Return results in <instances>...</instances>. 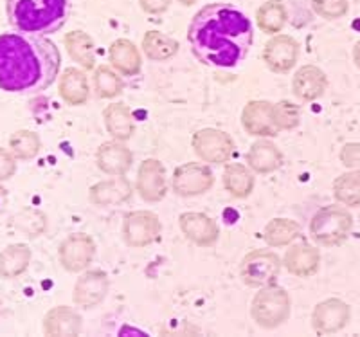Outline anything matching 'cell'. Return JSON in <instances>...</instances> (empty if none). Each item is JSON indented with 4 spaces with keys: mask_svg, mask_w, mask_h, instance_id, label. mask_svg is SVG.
Masks as SVG:
<instances>
[{
    "mask_svg": "<svg viewBox=\"0 0 360 337\" xmlns=\"http://www.w3.org/2000/svg\"><path fill=\"white\" fill-rule=\"evenodd\" d=\"M62 54L56 44L41 34H0V91L33 94L56 80Z\"/></svg>",
    "mask_w": 360,
    "mask_h": 337,
    "instance_id": "7a4b0ae2",
    "label": "cell"
},
{
    "mask_svg": "<svg viewBox=\"0 0 360 337\" xmlns=\"http://www.w3.org/2000/svg\"><path fill=\"white\" fill-rule=\"evenodd\" d=\"M31 262V249L24 243H11L0 253V276L6 280L18 278Z\"/></svg>",
    "mask_w": 360,
    "mask_h": 337,
    "instance_id": "83f0119b",
    "label": "cell"
},
{
    "mask_svg": "<svg viewBox=\"0 0 360 337\" xmlns=\"http://www.w3.org/2000/svg\"><path fill=\"white\" fill-rule=\"evenodd\" d=\"M191 53L204 65L229 69L243 62L252 47V24L245 13L229 4L204 6L188 29Z\"/></svg>",
    "mask_w": 360,
    "mask_h": 337,
    "instance_id": "6da1fadb",
    "label": "cell"
},
{
    "mask_svg": "<svg viewBox=\"0 0 360 337\" xmlns=\"http://www.w3.org/2000/svg\"><path fill=\"white\" fill-rule=\"evenodd\" d=\"M96 256V242L86 233L69 234L58 249L62 267L69 272H83Z\"/></svg>",
    "mask_w": 360,
    "mask_h": 337,
    "instance_id": "8fae6325",
    "label": "cell"
},
{
    "mask_svg": "<svg viewBox=\"0 0 360 337\" xmlns=\"http://www.w3.org/2000/svg\"><path fill=\"white\" fill-rule=\"evenodd\" d=\"M160 231H162V226H160L159 217L148 210L128 213L123 220V227H121L124 243L134 249L152 246L153 242L159 240Z\"/></svg>",
    "mask_w": 360,
    "mask_h": 337,
    "instance_id": "ba28073f",
    "label": "cell"
},
{
    "mask_svg": "<svg viewBox=\"0 0 360 337\" xmlns=\"http://www.w3.org/2000/svg\"><path fill=\"white\" fill-rule=\"evenodd\" d=\"M17 173V157L6 148H0V182L9 181Z\"/></svg>",
    "mask_w": 360,
    "mask_h": 337,
    "instance_id": "f35d334b",
    "label": "cell"
},
{
    "mask_svg": "<svg viewBox=\"0 0 360 337\" xmlns=\"http://www.w3.org/2000/svg\"><path fill=\"white\" fill-rule=\"evenodd\" d=\"M281 258L270 249H254L243 256L240 263V276L243 284L249 287L259 288L265 285L276 284L281 272Z\"/></svg>",
    "mask_w": 360,
    "mask_h": 337,
    "instance_id": "8992f818",
    "label": "cell"
},
{
    "mask_svg": "<svg viewBox=\"0 0 360 337\" xmlns=\"http://www.w3.org/2000/svg\"><path fill=\"white\" fill-rule=\"evenodd\" d=\"M103 121L105 128L114 139L127 141L134 136L135 121L131 110L124 103H112L103 110Z\"/></svg>",
    "mask_w": 360,
    "mask_h": 337,
    "instance_id": "484cf974",
    "label": "cell"
},
{
    "mask_svg": "<svg viewBox=\"0 0 360 337\" xmlns=\"http://www.w3.org/2000/svg\"><path fill=\"white\" fill-rule=\"evenodd\" d=\"M301 236V226L292 218H272L263 231V240L270 247H287Z\"/></svg>",
    "mask_w": 360,
    "mask_h": 337,
    "instance_id": "f1b7e54d",
    "label": "cell"
},
{
    "mask_svg": "<svg viewBox=\"0 0 360 337\" xmlns=\"http://www.w3.org/2000/svg\"><path fill=\"white\" fill-rule=\"evenodd\" d=\"M250 317L258 326L274 330L285 325L290 317V296L276 284L259 287L250 303Z\"/></svg>",
    "mask_w": 360,
    "mask_h": 337,
    "instance_id": "5b68a950",
    "label": "cell"
},
{
    "mask_svg": "<svg viewBox=\"0 0 360 337\" xmlns=\"http://www.w3.org/2000/svg\"><path fill=\"white\" fill-rule=\"evenodd\" d=\"M328 78L324 70L315 65H304L292 78V92L301 101H315L326 92Z\"/></svg>",
    "mask_w": 360,
    "mask_h": 337,
    "instance_id": "ffe728a7",
    "label": "cell"
},
{
    "mask_svg": "<svg viewBox=\"0 0 360 337\" xmlns=\"http://www.w3.org/2000/svg\"><path fill=\"white\" fill-rule=\"evenodd\" d=\"M256 179L254 172L242 163H231L224 170V188L234 198H247L252 193Z\"/></svg>",
    "mask_w": 360,
    "mask_h": 337,
    "instance_id": "4316f807",
    "label": "cell"
},
{
    "mask_svg": "<svg viewBox=\"0 0 360 337\" xmlns=\"http://www.w3.org/2000/svg\"><path fill=\"white\" fill-rule=\"evenodd\" d=\"M274 123L276 127L281 130H294L295 127L301 121V108L295 103L288 101V99H283V101H278L274 103Z\"/></svg>",
    "mask_w": 360,
    "mask_h": 337,
    "instance_id": "d590c367",
    "label": "cell"
},
{
    "mask_svg": "<svg viewBox=\"0 0 360 337\" xmlns=\"http://www.w3.org/2000/svg\"><path fill=\"white\" fill-rule=\"evenodd\" d=\"M131 163H134V153L124 144V141H107L99 144L96 152V165L107 175H124L131 168Z\"/></svg>",
    "mask_w": 360,
    "mask_h": 337,
    "instance_id": "ac0fdd59",
    "label": "cell"
},
{
    "mask_svg": "<svg viewBox=\"0 0 360 337\" xmlns=\"http://www.w3.org/2000/svg\"><path fill=\"white\" fill-rule=\"evenodd\" d=\"M143 51L152 62H166L179 53V42L160 31H148L143 38Z\"/></svg>",
    "mask_w": 360,
    "mask_h": 337,
    "instance_id": "4dcf8cb0",
    "label": "cell"
},
{
    "mask_svg": "<svg viewBox=\"0 0 360 337\" xmlns=\"http://www.w3.org/2000/svg\"><path fill=\"white\" fill-rule=\"evenodd\" d=\"M6 206H8V189L4 186H0V215L4 213Z\"/></svg>",
    "mask_w": 360,
    "mask_h": 337,
    "instance_id": "60d3db41",
    "label": "cell"
},
{
    "mask_svg": "<svg viewBox=\"0 0 360 337\" xmlns=\"http://www.w3.org/2000/svg\"><path fill=\"white\" fill-rule=\"evenodd\" d=\"M179 227L189 242L200 247L214 246L220 236V229L213 218L198 211H186L180 215Z\"/></svg>",
    "mask_w": 360,
    "mask_h": 337,
    "instance_id": "2e32d148",
    "label": "cell"
},
{
    "mask_svg": "<svg viewBox=\"0 0 360 337\" xmlns=\"http://www.w3.org/2000/svg\"><path fill=\"white\" fill-rule=\"evenodd\" d=\"M70 0H6L13 27L27 34H51L65 25Z\"/></svg>",
    "mask_w": 360,
    "mask_h": 337,
    "instance_id": "3957f363",
    "label": "cell"
},
{
    "mask_svg": "<svg viewBox=\"0 0 360 337\" xmlns=\"http://www.w3.org/2000/svg\"><path fill=\"white\" fill-rule=\"evenodd\" d=\"M137 193L144 202H160L168 193L166 168L159 159H144L137 170Z\"/></svg>",
    "mask_w": 360,
    "mask_h": 337,
    "instance_id": "4fadbf2b",
    "label": "cell"
},
{
    "mask_svg": "<svg viewBox=\"0 0 360 337\" xmlns=\"http://www.w3.org/2000/svg\"><path fill=\"white\" fill-rule=\"evenodd\" d=\"M0 312H2V301H0Z\"/></svg>",
    "mask_w": 360,
    "mask_h": 337,
    "instance_id": "ee69618b",
    "label": "cell"
},
{
    "mask_svg": "<svg viewBox=\"0 0 360 337\" xmlns=\"http://www.w3.org/2000/svg\"><path fill=\"white\" fill-rule=\"evenodd\" d=\"M245 160L254 173H272L283 166V153L278 144L269 141V137H263L252 143Z\"/></svg>",
    "mask_w": 360,
    "mask_h": 337,
    "instance_id": "603a6c76",
    "label": "cell"
},
{
    "mask_svg": "<svg viewBox=\"0 0 360 337\" xmlns=\"http://www.w3.org/2000/svg\"><path fill=\"white\" fill-rule=\"evenodd\" d=\"M180 4L182 6H186V8H189V6H193V4H197L198 0H179Z\"/></svg>",
    "mask_w": 360,
    "mask_h": 337,
    "instance_id": "7bdbcfd3",
    "label": "cell"
},
{
    "mask_svg": "<svg viewBox=\"0 0 360 337\" xmlns=\"http://www.w3.org/2000/svg\"><path fill=\"white\" fill-rule=\"evenodd\" d=\"M333 197L346 208L360 206V173L355 170L342 173L333 181Z\"/></svg>",
    "mask_w": 360,
    "mask_h": 337,
    "instance_id": "1f68e13d",
    "label": "cell"
},
{
    "mask_svg": "<svg viewBox=\"0 0 360 337\" xmlns=\"http://www.w3.org/2000/svg\"><path fill=\"white\" fill-rule=\"evenodd\" d=\"M191 146L198 159L209 163V165H225L233 159L234 152H236L233 137L218 128H202V130L195 132Z\"/></svg>",
    "mask_w": 360,
    "mask_h": 337,
    "instance_id": "52a82bcc",
    "label": "cell"
},
{
    "mask_svg": "<svg viewBox=\"0 0 360 337\" xmlns=\"http://www.w3.org/2000/svg\"><path fill=\"white\" fill-rule=\"evenodd\" d=\"M283 265L297 278H310L319 271L321 251L308 242H295L285 253Z\"/></svg>",
    "mask_w": 360,
    "mask_h": 337,
    "instance_id": "e0dca14e",
    "label": "cell"
},
{
    "mask_svg": "<svg viewBox=\"0 0 360 337\" xmlns=\"http://www.w3.org/2000/svg\"><path fill=\"white\" fill-rule=\"evenodd\" d=\"M299 58V42L288 34H276L266 42L263 49V62L272 72L287 75L295 67Z\"/></svg>",
    "mask_w": 360,
    "mask_h": 337,
    "instance_id": "5bb4252c",
    "label": "cell"
},
{
    "mask_svg": "<svg viewBox=\"0 0 360 337\" xmlns=\"http://www.w3.org/2000/svg\"><path fill=\"white\" fill-rule=\"evenodd\" d=\"M274 103L265 99H254L243 107L242 125L247 134L256 137H274L279 134V128L274 123Z\"/></svg>",
    "mask_w": 360,
    "mask_h": 337,
    "instance_id": "9a60e30c",
    "label": "cell"
},
{
    "mask_svg": "<svg viewBox=\"0 0 360 337\" xmlns=\"http://www.w3.org/2000/svg\"><path fill=\"white\" fill-rule=\"evenodd\" d=\"M94 91L103 99L117 98L123 92V80L110 67L99 65L94 69Z\"/></svg>",
    "mask_w": 360,
    "mask_h": 337,
    "instance_id": "836d02e7",
    "label": "cell"
},
{
    "mask_svg": "<svg viewBox=\"0 0 360 337\" xmlns=\"http://www.w3.org/2000/svg\"><path fill=\"white\" fill-rule=\"evenodd\" d=\"M352 319V307L339 298L319 301L311 310V329L319 336H332L346 329Z\"/></svg>",
    "mask_w": 360,
    "mask_h": 337,
    "instance_id": "30bf717a",
    "label": "cell"
},
{
    "mask_svg": "<svg viewBox=\"0 0 360 337\" xmlns=\"http://www.w3.org/2000/svg\"><path fill=\"white\" fill-rule=\"evenodd\" d=\"M58 92H60V98L70 107L85 105L90 98L89 78H86L85 70L78 69V67H69L63 70V75L60 76V83H58Z\"/></svg>",
    "mask_w": 360,
    "mask_h": 337,
    "instance_id": "7402d4cb",
    "label": "cell"
},
{
    "mask_svg": "<svg viewBox=\"0 0 360 337\" xmlns=\"http://www.w3.org/2000/svg\"><path fill=\"white\" fill-rule=\"evenodd\" d=\"M65 49L74 62L79 63L85 70L94 69L96 63V44L94 38L82 29H74L69 31L63 38Z\"/></svg>",
    "mask_w": 360,
    "mask_h": 337,
    "instance_id": "d4e9b609",
    "label": "cell"
},
{
    "mask_svg": "<svg viewBox=\"0 0 360 337\" xmlns=\"http://www.w3.org/2000/svg\"><path fill=\"white\" fill-rule=\"evenodd\" d=\"M13 224H15V227H17L18 231L25 233V236H29V239H37V236H40V234L44 233L45 227H47V218H45V215L40 213V211L27 210L13 218Z\"/></svg>",
    "mask_w": 360,
    "mask_h": 337,
    "instance_id": "e575fe53",
    "label": "cell"
},
{
    "mask_svg": "<svg viewBox=\"0 0 360 337\" xmlns=\"http://www.w3.org/2000/svg\"><path fill=\"white\" fill-rule=\"evenodd\" d=\"M214 184V173L205 163H186L173 172L172 188L179 197H198Z\"/></svg>",
    "mask_w": 360,
    "mask_h": 337,
    "instance_id": "9c48e42d",
    "label": "cell"
},
{
    "mask_svg": "<svg viewBox=\"0 0 360 337\" xmlns=\"http://www.w3.org/2000/svg\"><path fill=\"white\" fill-rule=\"evenodd\" d=\"M310 239L317 246L335 247L348 239L353 229V215L339 202L321 208L310 220Z\"/></svg>",
    "mask_w": 360,
    "mask_h": 337,
    "instance_id": "277c9868",
    "label": "cell"
},
{
    "mask_svg": "<svg viewBox=\"0 0 360 337\" xmlns=\"http://www.w3.org/2000/svg\"><path fill=\"white\" fill-rule=\"evenodd\" d=\"M134 189H131L130 181L123 175H112V179L96 182L89 189V201L99 208L117 206L123 202L130 201Z\"/></svg>",
    "mask_w": 360,
    "mask_h": 337,
    "instance_id": "d6986e66",
    "label": "cell"
},
{
    "mask_svg": "<svg viewBox=\"0 0 360 337\" xmlns=\"http://www.w3.org/2000/svg\"><path fill=\"white\" fill-rule=\"evenodd\" d=\"M353 63H355L360 70V40L356 42L355 47H353Z\"/></svg>",
    "mask_w": 360,
    "mask_h": 337,
    "instance_id": "b9f144b4",
    "label": "cell"
},
{
    "mask_svg": "<svg viewBox=\"0 0 360 337\" xmlns=\"http://www.w3.org/2000/svg\"><path fill=\"white\" fill-rule=\"evenodd\" d=\"M41 141L37 132L18 130L9 139V150L20 160H31L40 153Z\"/></svg>",
    "mask_w": 360,
    "mask_h": 337,
    "instance_id": "d6a6232c",
    "label": "cell"
},
{
    "mask_svg": "<svg viewBox=\"0 0 360 337\" xmlns=\"http://www.w3.org/2000/svg\"><path fill=\"white\" fill-rule=\"evenodd\" d=\"M311 9L324 20H339L349 9L348 0H311Z\"/></svg>",
    "mask_w": 360,
    "mask_h": 337,
    "instance_id": "8d00e7d4",
    "label": "cell"
},
{
    "mask_svg": "<svg viewBox=\"0 0 360 337\" xmlns=\"http://www.w3.org/2000/svg\"><path fill=\"white\" fill-rule=\"evenodd\" d=\"M82 332V316L72 307H54L44 317V333L53 337H72Z\"/></svg>",
    "mask_w": 360,
    "mask_h": 337,
    "instance_id": "44dd1931",
    "label": "cell"
},
{
    "mask_svg": "<svg viewBox=\"0 0 360 337\" xmlns=\"http://www.w3.org/2000/svg\"><path fill=\"white\" fill-rule=\"evenodd\" d=\"M339 159L348 170L360 173V143H346L340 148Z\"/></svg>",
    "mask_w": 360,
    "mask_h": 337,
    "instance_id": "74e56055",
    "label": "cell"
},
{
    "mask_svg": "<svg viewBox=\"0 0 360 337\" xmlns=\"http://www.w3.org/2000/svg\"><path fill=\"white\" fill-rule=\"evenodd\" d=\"M288 13L287 6L283 0H266L256 11V22L258 27L266 34L281 33L285 24H287Z\"/></svg>",
    "mask_w": 360,
    "mask_h": 337,
    "instance_id": "f546056e",
    "label": "cell"
},
{
    "mask_svg": "<svg viewBox=\"0 0 360 337\" xmlns=\"http://www.w3.org/2000/svg\"><path fill=\"white\" fill-rule=\"evenodd\" d=\"M108 288H110V280L108 274L101 269H90L79 274L72 291V301L79 309H94L103 303L107 298Z\"/></svg>",
    "mask_w": 360,
    "mask_h": 337,
    "instance_id": "7c38bea8",
    "label": "cell"
},
{
    "mask_svg": "<svg viewBox=\"0 0 360 337\" xmlns=\"http://www.w3.org/2000/svg\"><path fill=\"white\" fill-rule=\"evenodd\" d=\"M173 0H139V6L148 15H162L169 9Z\"/></svg>",
    "mask_w": 360,
    "mask_h": 337,
    "instance_id": "ab89813d",
    "label": "cell"
},
{
    "mask_svg": "<svg viewBox=\"0 0 360 337\" xmlns=\"http://www.w3.org/2000/svg\"><path fill=\"white\" fill-rule=\"evenodd\" d=\"M108 60L110 65L123 76L139 75L143 67V56L134 42L128 38H117L108 49Z\"/></svg>",
    "mask_w": 360,
    "mask_h": 337,
    "instance_id": "cb8c5ba5",
    "label": "cell"
}]
</instances>
